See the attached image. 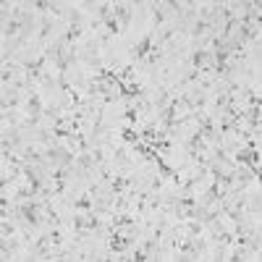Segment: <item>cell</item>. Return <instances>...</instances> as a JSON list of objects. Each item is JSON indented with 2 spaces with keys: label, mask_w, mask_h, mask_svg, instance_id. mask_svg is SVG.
I'll return each instance as SVG.
<instances>
[{
  "label": "cell",
  "mask_w": 262,
  "mask_h": 262,
  "mask_svg": "<svg viewBox=\"0 0 262 262\" xmlns=\"http://www.w3.org/2000/svg\"><path fill=\"white\" fill-rule=\"evenodd\" d=\"M55 18H48V16H42L39 18V27H37V39L39 42H48V37H53V32H55Z\"/></svg>",
  "instance_id": "obj_7"
},
{
  "label": "cell",
  "mask_w": 262,
  "mask_h": 262,
  "mask_svg": "<svg viewBox=\"0 0 262 262\" xmlns=\"http://www.w3.org/2000/svg\"><path fill=\"white\" fill-rule=\"evenodd\" d=\"M84 34V21H69V27H66V32H63V37H60V42L63 45H76V39Z\"/></svg>",
  "instance_id": "obj_5"
},
{
  "label": "cell",
  "mask_w": 262,
  "mask_h": 262,
  "mask_svg": "<svg viewBox=\"0 0 262 262\" xmlns=\"http://www.w3.org/2000/svg\"><path fill=\"white\" fill-rule=\"evenodd\" d=\"M34 196H39V191H37V189H34L29 181L13 191V200H16V202H29V200H34Z\"/></svg>",
  "instance_id": "obj_9"
},
{
  "label": "cell",
  "mask_w": 262,
  "mask_h": 262,
  "mask_svg": "<svg viewBox=\"0 0 262 262\" xmlns=\"http://www.w3.org/2000/svg\"><path fill=\"white\" fill-rule=\"evenodd\" d=\"M71 210H74V212H92V210H95V196L86 191V189H81L79 196L74 200V205H71Z\"/></svg>",
  "instance_id": "obj_6"
},
{
  "label": "cell",
  "mask_w": 262,
  "mask_h": 262,
  "mask_svg": "<svg viewBox=\"0 0 262 262\" xmlns=\"http://www.w3.org/2000/svg\"><path fill=\"white\" fill-rule=\"evenodd\" d=\"M18 69H24V66H16L13 60H3V74H0V79H3V86H11L13 84V76Z\"/></svg>",
  "instance_id": "obj_10"
},
{
  "label": "cell",
  "mask_w": 262,
  "mask_h": 262,
  "mask_svg": "<svg viewBox=\"0 0 262 262\" xmlns=\"http://www.w3.org/2000/svg\"><path fill=\"white\" fill-rule=\"evenodd\" d=\"M16 215H18L27 226L37 228V226L42 223V217H45V207H42L39 202H34V200H29V202H21V205L16 207Z\"/></svg>",
  "instance_id": "obj_1"
},
{
  "label": "cell",
  "mask_w": 262,
  "mask_h": 262,
  "mask_svg": "<svg viewBox=\"0 0 262 262\" xmlns=\"http://www.w3.org/2000/svg\"><path fill=\"white\" fill-rule=\"evenodd\" d=\"M48 236H50V244H53V252L66 247V231L63 226H48Z\"/></svg>",
  "instance_id": "obj_8"
},
{
  "label": "cell",
  "mask_w": 262,
  "mask_h": 262,
  "mask_svg": "<svg viewBox=\"0 0 262 262\" xmlns=\"http://www.w3.org/2000/svg\"><path fill=\"white\" fill-rule=\"evenodd\" d=\"M149 13H152V32L155 34L168 27V18H170L168 3H149Z\"/></svg>",
  "instance_id": "obj_3"
},
{
  "label": "cell",
  "mask_w": 262,
  "mask_h": 262,
  "mask_svg": "<svg viewBox=\"0 0 262 262\" xmlns=\"http://www.w3.org/2000/svg\"><path fill=\"white\" fill-rule=\"evenodd\" d=\"M0 236H3V238H13V236H18L16 226L8 221V217H3V223H0Z\"/></svg>",
  "instance_id": "obj_13"
},
{
  "label": "cell",
  "mask_w": 262,
  "mask_h": 262,
  "mask_svg": "<svg viewBox=\"0 0 262 262\" xmlns=\"http://www.w3.org/2000/svg\"><path fill=\"white\" fill-rule=\"evenodd\" d=\"M118 137H121V142H123V144H131V147H134L137 142H142V137H139V131H137L134 126H123Z\"/></svg>",
  "instance_id": "obj_11"
},
{
  "label": "cell",
  "mask_w": 262,
  "mask_h": 262,
  "mask_svg": "<svg viewBox=\"0 0 262 262\" xmlns=\"http://www.w3.org/2000/svg\"><path fill=\"white\" fill-rule=\"evenodd\" d=\"M113 16L121 24V29H128L131 21H134V6L131 3H113Z\"/></svg>",
  "instance_id": "obj_4"
},
{
  "label": "cell",
  "mask_w": 262,
  "mask_h": 262,
  "mask_svg": "<svg viewBox=\"0 0 262 262\" xmlns=\"http://www.w3.org/2000/svg\"><path fill=\"white\" fill-rule=\"evenodd\" d=\"M155 39H158V34L149 29V32L137 42V45H134V50H131V58H134L137 63H144V60H147V55L152 53V45H155Z\"/></svg>",
  "instance_id": "obj_2"
},
{
  "label": "cell",
  "mask_w": 262,
  "mask_h": 262,
  "mask_svg": "<svg viewBox=\"0 0 262 262\" xmlns=\"http://www.w3.org/2000/svg\"><path fill=\"white\" fill-rule=\"evenodd\" d=\"M121 121H126L128 126H134V128H137V123H139V111L134 107V102H131V105L126 107V111L121 113Z\"/></svg>",
  "instance_id": "obj_12"
}]
</instances>
